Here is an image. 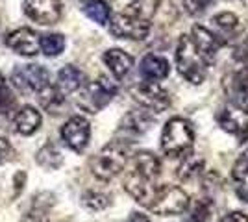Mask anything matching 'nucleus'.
I'll list each match as a JSON object with an SVG mask.
<instances>
[{
	"label": "nucleus",
	"mask_w": 248,
	"mask_h": 222,
	"mask_svg": "<svg viewBox=\"0 0 248 222\" xmlns=\"http://www.w3.org/2000/svg\"><path fill=\"white\" fill-rule=\"evenodd\" d=\"M132 154V147L128 141L117 139L108 143L106 147L91 159V172L94 178L102 181L113 180L115 176H119L124 170L128 159Z\"/></svg>",
	"instance_id": "1"
},
{
	"label": "nucleus",
	"mask_w": 248,
	"mask_h": 222,
	"mask_svg": "<svg viewBox=\"0 0 248 222\" xmlns=\"http://www.w3.org/2000/svg\"><path fill=\"white\" fill-rule=\"evenodd\" d=\"M195 143V128L184 117H172L167 120L161 132V150L167 158H182L191 152Z\"/></svg>",
	"instance_id": "2"
},
{
	"label": "nucleus",
	"mask_w": 248,
	"mask_h": 222,
	"mask_svg": "<svg viewBox=\"0 0 248 222\" xmlns=\"http://www.w3.org/2000/svg\"><path fill=\"white\" fill-rule=\"evenodd\" d=\"M176 67L189 84L200 85L206 80L207 63L200 56L191 35H182L176 46Z\"/></svg>",
	"instance_id": "3"
},
{
	"label": "nucleus",
	"mask_w": 248,
	"mask_h": 222,
	"mask_svg": "<svg viewBox=\"0 0 248 222\" xmlns=\"http://www.w3.org/2000/svg\"><path fill=\"white\" fill-rule=\"evenodd\" d=\"M189 194L182 187L176 185H157L154 192L152 204L148 209L155 213L157 217H172V215H182L189 209Z\"/></svg>",
	"instance_id": "4"
},
{
	"label": "nucleus",
	"mask_w": 248,
	"mask_h": 222,
	"mask_svg": "<svg viewBox=\"0 0 248 222\" xmlns=\"http://www.w3.org/2000/svg\"><path fill=\"white\" fill-rule=\"evenodd\" d=\"M130 95L139 106H143L152 113H163L172 104V98L169 95V91L163 89L157 82H150V80L132 85Z\"/></svg>",
	"instance_id": "5"
},
{
	"label": "nucleus",
	"mask_w": 248,
	"mask_h": 222,
	"mask_svg": "<svg viewBox=\"0 0 248 222\" xmlns=\"http://www.w3.org/2000/svg\"><path fill=\"white\" fill-rule=\"evenodd\" d=\"M117 95V85L106 78V76H98L96 80H93L91 84L83 85L82 93L78 96V104L89 111V113H96L102 107H106L113 96Z\"/></svg>",
	"instance_id": "6"
},
{
	"label": "nucleus",
	"mask_w": 248,
	"mask_h": 222,
	"mask_svg": "<svg viewBox=\"0 0 248 222\" xmlns=\"http://www.w3.org/2000/svg\"><path fill=\"white\" fill-rule=\"evenodd\" d=\"M50 74L41 65H17L11 73V84L21 93H39L45 89Z\"/></svg>",
	"instance_id": "7"
},
{
	"label": "nucleus",
	"mask_w": 248,
	"mask_h": 222,
	"mask_svg": "<svg viewBox=\"0 0 248 222\" xmlns=\"http://www.w3.org/2000/svg\"><path fill=\"white\" fill-rule=\"evenodd\" d=\"M109 32L119 39L143 41L150 33V21H145V19H139V17L121 11L109 19Z\"/></svg>",
	"instance_id": "8"
},
{
	"label": "nucleus",
	"mask_w": 248,
	"mask_h": 222,
	"mask_svg": "<svg viewBox=\"0 0 248 222\" xmlns=\"http://www.w3.org/2000/svg\"><path fill=\"white\" fill-rule=\"evenodd\" d=\"M218 126L224 132L239 137L241 141H248V109L241 106H224L217 113Z\"/></svg>",
	"instance_id": "9"
},
{
	"label": "nucleus",
	"mask_w": 248,
	"mask_h": 222,
	"mask_svg": "<svg viewBox=\"0 0 248 222\" xmlns=\"http://www.w3.org/2000/svg\"><path fill=\"white\" fill-rule=\"evenodd\" d=\"M89 137H91V126L83 117H71L62 128L63 143L78 154L83 152L89 145Z\"/></svg>",
	"instance_id": "10"
},
{
	"label": "nucleus",
	"mask_w": 248,
	"mask_h": 222,
	"mask_svg": "<svg viewBox=\"0 0 248 222\" xmlns=\"http://www.w3.org/2000/svg\"><path fill=\"white\" fill-rule=\"evenodd\" d=\"M24 13L33 22L50 26L62 17V0H24Z\"/></svg>",
	"instance_id": "11"
},
{
	"label": "nucleus",
	"mask_w": 248,
	"mask_h": 222,
	"mask_svg": "<svg viewBox=\"0 0 248 222\" xmlns=\"http://www.w3.org/2000/svg\"><path fill=\"white\" fill-rule=\"evenodd\" d=\"M191 39L195 43L197 50L200 52V56L206 59L207 65H211L217 58L220 46L224 44V41L218 37L217 33H213L209 28L202 26V24H195L191 30Z\"/></svg>",
	"instance_id": "12"
},
{
	"label": "nucleus",
	"mask_w": 248,
	"mask_h": 222,
	"mask_svg": "<svg viewBox=\"0 0 248 222\" xmlns=\"http://www.w3.org/2000/svg\"><path fill=\"white\" fill-rule=\"evenodd\" d=\"M124 189H126V192H128L137 204L148 207V206L152 204V198H154V192H155V189H157V185H152L150 180H146V178L139 176L137 172L132 170V172L126 174V178H124Z\"/></svg>",
	"instance_id": "13"
},
{
	"label": "nucleus",
	"mask_w": 248,
	"mask_h": 222,
	"mask_svg": "<svg viewBox=\"0 0 248 222\" xmlns=\"http://www.w3.org/2000/svg\"><path fill=\"white\" fill-rule=\"evenodd\" d=\"M6 44L10 46L13 52L31 58L39 52V35L30 30V28H19L15 32H11L6 39Z\"/></svg>",
	"instance_id": "14"
},
{
	"label": "nucleus",
	"mask_w": 248,
	"mask_h": 222,
	"mask_svg": "<svg viewBox=\"0 0 248 222\" xmlns=\"http://www.w3.org/2000/svg\"><path fill=\"white\" fill-rule=\"evenodd\" d=\"M154 122V117L150 115L148 111H130L126 113L124 118L121 120V126H119V132L124 133V135H132V137H137V135H143L146 133L150 126Z\"/></svg>",
	"instance_id": "15"
},
{
	"label": "nucleus",
	"mask_w": 248,
	"mask_h": 222,
	"mask_svg": "<svg viewBox=\"0 0 248 222\" xmlns=\"http://www.w3.org/2000/svg\"><path fill=\"white\" fill-rule=\"evenodd\" d=\"M141 76L145 80L150 82H159V80H165L167 76L170 74V65L165 58L161 56H155V54H146L145 58L141 59Z\"/></svg>",
	"instance_id": "16"
},
{
	"label": "nucleus",
	"mask_w": 248,
	"mask_h": 222,
	"mask_svg": "<svg viewBox=\"0 0 248 222\" xmlns=\"http://www.w3.org/2000/svg\"><path fill=\"white\" fill-rule=\"evenodd\" d=\"M104 63L108 65V69L111 71V74L117 80H123L124 76L132 71L134 58L121 48H109L104 52Z\"/></svg>",
	"instance_id": "17"
},
{
	"label": "nucleus",
	"mask_w": 248,
	"mask_h": 222,
	"mask_svg": "<svg viewBox=\"0 0 248 222\" xmlns=\"http://www.w3.org/2000/svg\"><path fill=\"white\" fill-rule=\"evenodd\" d=\"M232 183L239 200L248 204V150L239 156L232 167Z\"/></svg>",
	"instance_id": "18"
},
{
	"label": "nucleus",
	"mask_w": 248,
	"mask_h": 222,
	"mask_svg": "<svg viewBox=\"0 0 248 222\" xmlns=\"http://www.w3.org/2000/svg\"><path fill=\"white\" fill-rule=\"evenodd\" d=\"M134 172H137L139 176H143L146 180L154 181L161 174V163L155 154L141 150L134 156Z\"/></svg>",
	"instance_id": "19"
},
{
	"label": "nucleus",
	"mask_w": 248,
	"mask_h": 222,
	"mask_svg": "<svg viewBox=\"0 0 248 222\" xmlns=\"http://www.w3.org/2000/svg\"><path fill=\"white\" fill-rule=\"evenodd\" d=\"M83 84H85V76L74 65H65L62 71L58 73V84H56V87L62 91L63 95L80 91L83 87Z\"/></svg>",
	"instance_id": "20"
},
{
	"label": "nucleus",
	"mask_w": 248,
	"mask_h": 222,
	"mask_svg": "<svg viewBox=\"0 0 248 222\" xmlns=\"http://www.w3.org/2000/svg\"><path fill=\"white\" fill-rule=\"evenodd\" d=\"M41 126V113L31 106H24L15 115V130L21 135H31Z\"/></svg>",
	"instance_id": "21"
},
{
	"label": "nucleus",
	"mask_w": 248,
	"mask_h": 222,
	"mask_svg": "<svg viewBox=\"0 0 248 222\" xmlns=\"http://www.w3.org/2000/svg\"><path fill=\"white\" fill-rule=\"evenodd\" d=\"M157 6H159V0H128L124 6V13H130L145 21H152Z\"/></svg>",
	"instance_id": "22"
},
{
	"label": "nucleus",
	"mask_w": 248,
	"mask_h": 222,
	"mask_svg": "<svg viewBox=\"0 0 248 222\" xmlns=\"http://www.w3.org/2000/svg\"><path fill=\"white\" fill-rule=\"evenodd\" d=\"M182 158H184V163L178 169V178L182 181H191L200 176V172L204 170V159L197 158L193 152H187Z\"/></svg>",
	"instance_id": "23"
},
{
	"label": "nucleus",
	"mask_w": 248,
	"mask_h": 222,
	"mask_svg": "<svg viewBox=\"0 0 248 222\" xmlns=\"http://www.w3.org/2000/svg\"><path fill=\"white\" fill-rule=\"evenodd\" d=\"M37 98H39V104H41L46 111L50 113H58V109L63 106V93L56 87V85H46L45 89H41L37 93Z\"/></svg>",
	"instance_id": "24"
},
{
	"label": "nucleus",
	"mask_w": 248,
	"mask_h": 222,
	"mask_svg": "<svg viewBox=\"0 0 248 222\" xmlns=\"http://www.w3.org/2000/svg\"><path fill=\"white\" fill-rule=\"evenodd\" d=\"M83 13L94 21L96 24H108L109 19H111V10H109V6H108V2H104V0H87V4H85V8H83Z\"/></svg>",
	"instance_id": "25"
},
{
	"label": "nucleus",
	"mask_w": 248,
	"mask_h": 222,
	"mask_svg": "<svg viewBox=\"0 0 248 222\" xmlns=\"http://www.w3.org/2000/svg\"><path fill=\"white\" fill-rule=\"evenodd\" d=\"M213 24H215V28H217L220 35L222 37H226L224 41H228V37H232V35H235L239 28V19L235 13H232V11H222V13H218L213 17ZM218 35V37H220Z\"/></svg>",
	"instance_id": "26"
},
{
	"label": "nucleus",
	"mask_w": 248,
	"mask_h": 222,
	"mask_svg": "<svg viewBox=\"0 0 248 222\" xmlns=\"http://www.w3.org/2000/svg\"><path fill=\"white\" fill-rule=\"evenodd\" d=\"M37 163H39L41 167H45V169L56 170L62 167L63 156H62V152L54 147V145H46V147H43L41 150L37 152Z\"/></svg>",
	"instance_id": "27"
},
{
	"label": "nucleus",
	"mask_w": 248,
	"mask_h": 222,
	"mask_svg": "<svg viewBox=\"0 0 248 222\" xmlns=\"http://www.w3.org/2000/svg\"><path fill=\"white\" fill-rule=\"evenodd\" d=\"M39 48L48 58L60 56L65 50V37H63L62 33H48V35H45V37L39 39Z\"/></svg>",
	"instance_id": "28"
},
{
	"label": "nucleus",
	"mask_w": 248,
	"mask_h": 222,
	"mask_svg": "<svg viewBox=\"0 0 248 222\" xmlns=\"http://www.w3.org/2000/svg\"><path fill=\"white\" fill-rule=\"evenodd\" d=\"M82 204L91 211H102L111 204V200L108 194H104L100 191H87L82 194Z\"/></svg>",
	"instance_id": "29"
},
{
	"label": "nucleus",
	"mask_w": 248,
	"mask_h": 222,
	"mask_svg": "<svg viewBox=\"0 0 248 222\" xmlns=\"http://www.w3.org/2000/svg\"><path fill=\"white\" fill-rule=\"evenodd\" d=\"M213 215V202L209 198L198 200L189 213V222H209Z\"/></svg>",
	"instance_id": "30"
},
{
	"label": "nucleus",
	"mask_w": 248,
	"mask_h": 222,
	"mask_svg": "<svg viewBox=\"0 0 248 222\" xmlns=\"http://www.w3.org/2000/svg\"><path fill=\"white\" fill-rule=\"evenodd\" d=\"M15 104H17V100L11 93L10 85L4 80V76L0 74V115H10L15 109Z\"/></svg>",
	"instance_id": "31"
},
{
	"label": "nucleus",
	"mask_w": 248,
	"mask_h": 222,
	"mask_svg": "<svg viewBox=\"0 0 248 222\" xmlns=\"http://www.w3.org/2000/svg\"><path fill=\"white\" fill-rule=\"evenodd\" d=\"M213 4V0H184V10L191 17H200Z\"/></svg>",
	"instance_id": "32"
},
{
	"label": "nucleus",
	"mask_w": 248,
	"mask_h": 222,
	"mask_svg": "<svg viewBox=\"0 0 248 222\" xmlns=\"http://www.w3.org/2000/svg\"><path fill=\"white\" fill-rule=\"evenodd\" d=\"M233 87L239 95H243V98L248 96V65L233 76Z\"/></svg>",
	"instance_id": "33"
},
{
	"label": "nucleus",
	"mask_w": 248,
	"mask_h": 222,
	"mask_svg": "<svg viewBox=\"0 0 248 222\" xmlns=\"http://www.w3.org/2000/svg\"><path fill=\"white\" fill-rule=\"evenodd\" d=\"M17 156L15 154V148L11 147V143L8 141L6 135H2L0 133V163H6V161H10Z\"/></svg>",
	"instance_id": "34"
},
{
	"label": "nucleus",
	"mask_w": 248,
	"mask_h": 222,
	"mask_svg": "<svg viewBox=\"0 0 248 222\" xmlns=\"http://www.w3.org/2000/svg\"><path fill=\"white\" fill-rule=\"evenodd\" d=\"M233 56H235V59H239V61L248 63V41L239 44L237 48H235V52H233Z\"/></svg>",
	"instance_id": "35"
},
{
	"label": "nucleus",
	"mask_w": 248,
	"mask_h": 222,
	"mask_svg": "<svg viewBox=\"0 0 248 222\" xmlns=\"http://www.w3.org/2000/svg\"><path fill=\"white\" fill-rule=\"evenodd\" d=\"M220 222H248V215L243 211H233L226 215Z\"/></svg>",
	"instance_id": "36"
},
{
	"label": "nucleus",
	"mask_w": 248,
	"mask_h": 222,
	"mask_svg": "<svg viewBox=\"0 0 248 222\" xmlns=\"http://www.w3.org/2000/svg\"><path fill=\"white\" fill-rule=\"evenodd\" d=\"M22 222H48L45 217H43L41 213H30V215H26Z\"/></svg>",
	"instance_id": "37"
},
{
	"label": "nucleus",
	"mask_w": 248,
	"mask_h": 222,
	"mask_svg": "<svg viewBox=\"0 0 248 222\" xmlns=\"http://www.w3.org/2000/svg\"><path fill=\"white\" fill-rule=\"evenodd\" d=\"M128 222H150V219L146 215H143V213H132Z\"/></svg>",
	"instance_id": "38"
},
{
	"label": "nucleus",
	"mask_w": 248,
	"mask_h": 222,
	"mask_svg": "<svg viewBox=\"0 0 248 222\" xmlns=\"http://www.w3.org/2000/svg\"><path fill=\"white\" fill-rule=\"evenodd\" d=\"M245 106H247V109H248V96H245Z\"/></svg>",
	"instance_id": "39"
},
{
	"label": "nucleus",
	"mask_w": 248,
	"mask_h": 222,
	"mask_svg": "<svg viewBox=\"0 0 248 222\" xmlns=\"http://www.w3.org/2000/svg\"><path fill=\"white\" fill-rule=\"evenodd\" d=\"M85 2H87V0H85ZM104 2H109V0H104Z\"/></svg>",
	"instance_id": "40"
}]
</instances>
